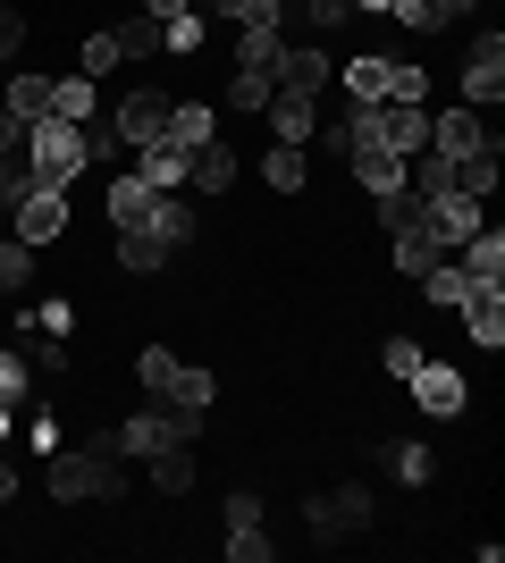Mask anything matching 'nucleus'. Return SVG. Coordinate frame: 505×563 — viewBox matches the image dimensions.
<instances>
[{
	"instance_id": "f257e3e1",
	"label": "nucleus",
	"mask_w": 505,
	"mask_h": 563,
	"mask_svg": "<svg viewBox=\"0 0 505 563\" xmlns=\"http://www.w3.org/2000/svg\"><path fill=\"white\" fill-rule=\"evenodd\" d=\"M25 168H34V186L68 194L76 177H85V126H68V118H34V126H25Z\"/></svg>"
},
{
	"instance_id": "f03ea898",
	"label": "nucleus",
	"mask_w": 505,
	"mask_h": 563,
	"mask_svg": "<svg viewBox=\"0 0 505 563\" xmlns=\"http://www.w3.org/2000/svg\"><path fill=\"white\" fill-rule=\"evenodd\" d=\"M161 126H168V93H161V85H135V93H119V110H110V135H119L127 152L161 143Z\"/></svg>"
},
{
	"instance_id": "7ed1b4c3",
	"label": "nucleus",
	"mask_w": 505,
	"mask_h": 563,
	"mask_svg": "<svg viewBox=\"0 0 505 563\" xmlns=\"http://www.w3.org/2000/svg\"><path fill=\"white\" fill-rule=\"evenodd\" d=\"M270 85H278V93H329L337 85V59L320 43H295V51H278V59H270Z\"/></svg>"
},
{
	"instance_id": "20e7f679",
	"label": "nucleus",
	"mask_w": 505,
	"mask_h": 563,
	"mask_svg": "<svg viewBox=\"0 0 505 563\" xmlns=\"http://www.w3.org/2000/svg\"><path fill=\"white\" fill-rule=\"evenodd\" d=\"M497 93H505V34L488 25L463 59V110H497Z\"/></svg>"
},
{
	"instance_id": "39448f33",
	"label": "nucleus",
	"mask_w": 505,
	"mask_h": 563,
	"mask_svg": "<svg viewBox=\"0 0 505 563\" xmlns=\"http://www.w3.org/2000/svg\"><path fill=\"white\" fill-rule=\"evenodd\" d=\"M59 235H68V194L59 186H25L18 194V244L43 253V244H59Z\"/></svg>"
},
{
	"instance_id": "423d86ee",
	"label": "nucleus",
	"mask_w": 505,
	"mask_h": 563,
	"mask_svg": "<svg viewBox=\"0 0 505 563\" xmlns=\"http://www.w3.org/2000/svg\"><path fill=\"white\" fill-rule=\"evenodd\" d=\"M362 521H371V488H354V479H345V488L337 496H312V505H304V530H312V539H345V530H362Z\"/></svg>"
},
{
	"instance_id": "0eeeda50",
	"label": "nucleus",
	"mask_w": 505,
	"mask_h": 563,
	"mask_svg": "<svg viewBox=\"0 0 505 563\" xmlns=\"http://www.w3.org/2000/svg\"><path fill=\"white\" fill-rule=\"evenodd\" d=\"M405 387H413V404H421L430 421H455L463 404H472V387H463V371H447V362H421V371H413Z\"/></svg>"
},
{
	"instance_id": "6e6552de",
	"label": "nucleus",
	"mask_w": 505,
	"mask_h": 563,
	"mask_svg": "<svg viewBox=\"0 0 505 563\" xmlns=\"http://www.w3.org/2000/svg\"><path fill=\"white\" fill-rule=\"evenodd\" d=\"M110 438H119V463H152L161 446H186V429H177V412H135V421H119Z\"/></svg>"
},
{
	"instance_id": "1a4fd4ad",
	"label": "nucleus",
	"mask_w": 505,
	"mask_h": 563,
	"mask_svg": "<svg viewBox=\"0 0 505 563\" xmlns=\"http://www.w3.org/2000/svg\"><path fill=\"white\" fill-rule=\"evenodd\" d=\"M211 396H219V378H211V371H186V362H177V378H168L152 404H161V412H177V429L194 438V429H202V412H211Z\"/></svg>"
},
{
	"instance_id": "9d476101",
	"label": "nucleus",
	"mask_w": 505,
	"mask_h": 563,
	"mask_svg": "<svg viewBox=\"0 0 505 563\" xmlns=\"http://www.w3.org/2000/svg\"><path fill=\"white\" fill-rule=\"evenodd\" d=\"M430 152H447V161H472V152H497V135H488L481 110H447L430 118Z\"/></svg>"
},
{
	"instance_id": "9b49d317",
	"label": "nucleus",
	"mask_w": 505,
	"mask_h": 563,
	"mask_svg": "<svg viewBox=\"0 0 505 563\" xmlns=\"http://www.w3.org/2000/svg\"><path fill=\"white\" fill-rule=\"evenodd\" d=\"M287 51V18L278 9H253V18H237V68H262L270 76V59Z\"/></svg>"
},
{
	"instance_id": "f8f14e48",
	"label": "nucleus",
	"mask_w": 505,
	"mask_h": 563,
	"mask_svg": "<svg viewBox=\"0 0 505 563\" xmlns=\"http://www.w3.org/2000/svg\"><path fill=\"white\" fill-rule=\"evenodd\" d=\"M463 336H472V345L481 353H497L505 345V286H463Z\"/></svg>"
},
{
	"instance_id": "ddd939ff",
	"label": "nucleus",
	"mask_w": 505,
	"mask_h": 563,
	"mask_svg": "<svg viewBox=\"0 0 505 563\" xmlns=\"http://www.w3.org/2000/svg\"><path fill=\"white\" fill-rule=\"evenodd\" d=\"M481 219H488V211L472 202V194H438V202H421V228L438 235V253H455V244L481 228Z\"/></svg>"
},
{
	"instance_id": "4468645a",
	"label": "nucleus",
	"mask_w": 505,
	"mask_h": 563,
	"mask_svg": "<svg viewBox=\"0 0 505 563\" xmlns=\"http://www.w3.org/2000/svg\"><path fill=\"white\" fill-rule=\"evenodd\" d=\"M455 269H463L472 286H505V235L488 228V219H481V228H472V235L455 244Z\"/></svg>"
},
{
	"instance_id": "2eb2a0df",
	"label": "nucleus",
	"mask_w": 505,
	"mask_h": 563,
	"mask_svg": "<svg viewBox=\"0 0 505 563\" xmlns=\"http://www.w3.org/2000/svg\"><path fill=\"white\" fill-rule=\"evenodd\" d=\"M262 110H270V135H278V143H312V135H320L312 93H278V85H270V101H262Z\"/></svg>"
},
{
	"instance_id": "dca6fc26",
	"label": "nucleus",
	"mask_w": 505,
	"mask_h": 563,
	"mask_svg": "<svg viewBox=\"0 0 505 563\" xmlns=\"http://www.w3.org/2000/svg\"><path fill=\"white\" fill-rule=\"evenodd\" d=\"M345 161H354V186L362 194H396V186H405V152H387V143H354Z\"/></svg>"
},
{
	"instance_id": "f3484780",
	"label": "nucleus",
	"mask_w": 505,
	"mask_h": 563,
	"mask_svg": "<svg viewBox=\"0 0 505 563\" xmlns=\"http://www.w3.org/2000/svg\"><path fill=\"white\" fill-rule=\"evenodd\" d=\"M211 135H219V118L202 110V101H168V126H161L168 152H186V161H194V152H202Z\"/></svg>"
},
{
	"instance_id": "a211bd4d",
	"label": "nucleus",
	"mask_w": 505,
	"mask_h": 563,
	"mask_svg": "<svg viewBox=\"0 0 505 563\" xmlns=\"http://www.w3.org/2000/svg\"><path fill=\"white\" fill-rule=\"evenodd\" d=\"M186 186L194 194H202V202H219V194H228V186H237V161H228V143H202V152H194V161H186Z\"/></svg>"
},
{
	"instance_id": "6ab92c4d",
	"label": "nucleus",
	"mask_w": 505,
	"mask_h": 563,
	"mask_svg": "<svg viewBox=\"0 0 505 563\" xmlns=\"http://www.w3.org/2000/svg\"><path fill=\"white\" fill-rule=\"evenodd\" d=\"M0 110L9 118H51V76H34V68H9V85H0Z\"/></svg>"
},
{
	"instance_id": "aec40b11",
	"label": "nucleus",
	"mask_w": 505,
	"mask_h": 563,
	"mask_svg": "<svg viewBox=\"0 0 505 563\" xmlns=\"http://www.w3.org/2000/svg\"><path fill=\"white\" fill-rule=\"evenodd\" d=\"M101 202H110V228H152V202H161V194H152L144 177L127 168V177H119L110 194H101Z\"/></svg>"
},
{
	"instance_id": "412c9836",
	"label": "nucleus",
	"mask_w": 505,
	"mask_h": 563,
	"mask_svg": "<svg viewBox=\"0 0 505 563\" xmlns=\"http://www.w3.org/2000/svg\"><path fill=\"white\" fill-rule=\"evenodd\" d=\"M135 177H144L152 194H186V152H168V143H144V152H135Z\"/></svg>"
},
{
	"instance_id": "4be33fe9",
	"label": "nucleus",
	"mask_w": 505,
	"mask_h": 563,
	"mask_svg": "<svg viewBox=\"0 0 505 563\" xmlns=\"http://www.w3.org/2000/svg\"><path fill=\"white\" fill-rule=\"evenodd\" d=\"M110 43H119V59H161V51H168V25L135 9L127 25H110Z\"/></svg>"
},
{
	"instance_id": "5701e85b",
	"label": "nucleus",
	"mask_w": 505,
	"mask_h": 563,
	"mask_svg": "<svg viewBox=\"0 0 505 563\" xmlns=\"http://www.w3.org/2000/svg\"><path fill=\"white\" fill-rule=\"evenodd\" d=\"M119 269L127 278H152V269H168V244L152 228H119Z\"/></svg>"
},
{
	"instance_id": "b1692460",
	"label": "nucleus",
	"mask_w": 505,
	"mask_h": 563,
	"mask_svg": "<svg viewBox=\"0 0 505 563\" xmlns=\"http://www.w3.org/2000/svg\"><path fill=\"white\" fill-rule=\"evenodd\" d=\"M438 261H447V253H438V235L421 228V219L396 228V269H405V278H421V269H438Z\"/></svg>"
},
{
	"instance_id": "393cba45",
	"label": "nucleus",
	"mask_w": 505,
	"mask_h": 563,
	"mask_svg": "<svg viewBox=\"0 0 505 563\" xmlns=\"http://www.w3.org/2000/svg\"><path fill=\"white\" fill-rule=\"evenodd\" d=\"M337 85H345V101H387V59L362 51L354 68H337Z\"/></svg>"
},
{
	"instance_id": "a878e982",
	"label": "nucleus",
	"mask_w": 505,
	"mask_h": 563,
	"mask_svg": "<svg viewBox=\"0 0 505 563\" xmlns=\"http://www.w3.org/2000/svg\"><path fill=\"white\" fill-rule=\"evenodd\" d=\"M152 235H161L168 253H186V244H194V202H177V194H161V202H152Z\"/></svg>"
},
{
	"instance_id": "bb28decb",
	"label": "nucleus",
	"mask_w": 505,
	"mask_h": 563,
	"mask_svg": "<svg viewBox=\"0 0 505 563\" xmlns=\"http://www.w3.org/2000/svg\"><path fill=\"white\" fill-rule=\"evenodd\" d=\"M51 118H68V126H94V76H68V85H51Z\"/></svg>"
},
{
	"instance_id": "cd10ccee",
	"label": "nucleus",
	"mask_w": 505,
	"mask_h": 563,
	"mask_svg": "<svg viewBox=\"0 0 505 563\" xmlns=\"http://www.w3.org/2000/svg\"><path fill=\"white\" fill-rule=\"evenodd\" d=\"M152 488H161V496H186L194 488V454L186 446H161V454H152Z\"/></svg>"
},
{
	"instance_id": "c85d7f7f",
	"label": "nucleus",
	"mask_w": 505,
	"mask_h": 563,
	"mask_svg": "<svg viewBox=\"0 0 505 563\" xmlns=\"http://www.w3.org/2000/svg\"><path fill=\"white\" fill-rule=\"evenodd\" d=\"M25 278H34V244L0 235V303H9V295H25Z\"/></svg>"
},
{
	"instance_id": "c756f323",
	"label": "nucleus",
	"mask_w": 505,
	"mask_h": 563,
	"mask_svg": "<svg viewBox=\"0 0 505 563\" xmlns=\"http://www.w3.org/2000/svg\"><path fill=\"white\" fill-rule=\"evenodd\" d=\"M262 177H270V194H295V186H304V143H270Z\"/></svg>"
},
{
	"instance_id": "7c9ffc66",
	"label": "nucleus",
	"mask_w": 505,
	"mask_h": 563,
	"mask_svg": "<svg viewBox=\"0 0 505 563\" xmlns=\"http://www.w3.org/2000/svg\"><path fill=\"white\" fill-rule=\"evenodd\" d=\"M455 194L488 202V194H497V152H472V161H455Z\"/></svg>"
},
{
	"instance_id": "2f4dec72",
	"label": "nucleus",
	"mask_w": 505,
	"mask_h": 563,
	"mask_svg": "<svg viewBox=\"0 0 505 563\" xmlns=\"http://www.w3.org/2000/svg\"><path fill=\"white\" fill-rule=\"evenodd\" d=\"M135 378H144V396H161L168 378H177V353H168V345H144V353H135Z\"/></svg>"
},
{
	"instance_id": "473e14b6",
	"label": "nucleus",
	"mask_w": 505,
	"mask_h": 563,
	"mask_svg": "<svg viewBox=\"0 0 505 563\" xmlns=\"http://www.w3.org/2000/svg\"><path fill=\"white\" fill-rule=\"evenodd\" d=\"M387 101H430V68H405V59H387Z\"/></svg>"
},
{
	"instance_id": "72a5a7b5",
	"label": "nucleus",
	"mask_w": 505,
	"mask_h": 563,
	"mask_svg": "<svg viewBox=\"0 0 505 563\" xmlns=\"http://www.w3.org/2000/svg\"><path fill=\"white\" fill-rule=\"evenodd\" d=\"M262 101H270V76L262 68H237V76H228V110H262Z\"/></svg>"
},
{
	"instance_id": "f704fd0d",
	"label": "nucleus",
	"mask_w": 505,
	"mask_h": 563,
	"mask_svg": "<svg viewBox=\"0 0 505 563\" xmlns=\"http://www.w3.org/2000/svg\"><path fill=\"white\" fill-rule=\"evenodd\" d=\"M371 202H380L387 235H396V228H413V219H421V194H413V186H396V194H371Z\"/></svg>"
},
{
	"instance_id": "c9c22d12",
	"label": "nucleus",
	"mask_w": 505,
	"mask_h": 563,
	"mask_svg": "<svg viewBox=\"0 0 505 563\" xmlns=\"http://www.w3.org/2000/svg\"><path fill=\"white\" fill-rule=\"evenodd\" d=\"M421 362H430V353L413 345V336H387V353H380V371H387V378H413Z\"/></svg>"
},
{
	"instance_id": "e433bc0d",
	"label": "nucleus",
	"mask_w": 505,
	"mask_h": 563,
	"mask_svg": "<svg viewBox=\"0 0 505 563\" xmlns=\"http://www.w3.org/2000/svg\"><path fill=\"white\" fill-rule=\"evenodd\" d=\"M228 555H237V563H270L278 539H262V521H253V530H228Z\"/></svg>"
},
{
	"instance_id": "4c0bfd02",
	"label": "nucleus",
	"mask_w": 505,
	"mask_h": 563,
	"mask_svg": "<svg viewBox=\"0 0 505 563\" xmlns=\"http://www.w3.org/2000/svg\"><path fill=\"white\" fill-rule=\"evenodd\" d=\"M168 51H177V59L202 51V18H194V9H186V18H168Z\"/></svg>"
},
{
	"instance_id": "58836bf2",
	"label": "nucleus",
	"mask_w": 505,
	"mask_h": 563,
	"mask_svg": "<svg viewBox=\"0 0 505 563\" xmlns=\"http://www.w3.org/2000/svg\"><path fill=\"white\" fill-rule=\"evenodd\" d=\"M430 446H396V479H405V488H421V479H430Z\"/></svg>"
},
{
	"instance_id": "ea45409f",
	"label": "nucleus",
	"mask_w": 505,
	"mask_h": 563,
	"mask_svg": "<svg viewBox=\"0 0 505 563\" xmlns=\"http://www.w3.org/2000/svg\"><path fill=\"white\" fill-rule=\"evenodd\" d=\"M119 68V43H110V34H85V76H110Z\"/></svg>"
},
{
	"instance_id": "a19ab883",
	"label": "nucleus",
	"mask_w": 505,
	"mask_h": 563,
	"mask_svg": "<svg viewBox=\"0 0 505 563\" xmlns=\"http://www.w3.org/2000/svg\"><path fill=\"white\" fill-rule=\"evenodd\" d=\"M18 51H25V18H18V9H0V68H9Z\"/></svg>"
},
{
	"instance_id": "79ce46f5",
	"label": "nucleus",
	"mask_w": 505,
	"mask_h": 563,
	"mask_svg": "<svg viewBox=\"0 0 505 563\" xmlns=\"http://www.w3.org/2000/svg\"><path fill=\"white\" fill-rule=\"evenodd\" d=\"M18 396H25V362L0 345V404H18Z\"/></svg>"
},
{
	"instance_id": "37998d69",
	"label": "nucleus",
	"mask_w": 505,
	"mask_h": 563,
	"mask_svg": "<svg viewBox=\"0 0 505 563\" xmlns=\"http://www.w3.org/2000/svg\"><path fill=\"white\" fill-rule=\"evenodd\" d=\"M253 521H262V496L237 488V496H228V530H253Z\"/></svg>"
},
{
	"instance_id": "c03bdc74",
	"label": "nucleus",
	"mask_w": 505,
	"mask_h": 563,
	"mask_svg": "<svg viewBox=\"0 0 505 563\" xmlns=\"http://www.w3.org/2000/svg\"><path fill=\"white\" fill-rule=\"evenodd\" d=\"M0 161H25V118L0 110Z\"/></svg>"
},
{
	"instance_id": "a18cd8bd",
	"label": "nucleus",
	"mask_w": 505,
	"mask_h": 563,
	"mask_svg": "<svg viewBox=\"0 0 505 563\" xmlns=\"http://www.w3.org/2000/svg\"><path fill=\"white\" fill-rule=\"evenodd\" d=\"M304 18H312V25H345V18H354V0H304Z\"/></svg>"
},
{
	"instance_id": "49530a36",
	"label": "nucleus",
	"mask_w": 505,
	"mask_h": 563,
	"mask_svg": "<svg viewBox=\"0 0 505 563\" xmlns=\"http://www.w3.org/2000/svg\"><path fill=\"white\" fill-rule=\"evenodd\" d=\"M253 9H262V0H202L194 18H228V25H237V18H253Z\"/></svg>"
},
{
	"instance_id": "de8ad7c7",
	"label": "nucleus",
	"mask_w": 505,
	"mask_h": 563,
	"mask_svg": "<svg viewBox=\"0 0 505 563\" xmlns=\"http://www.w3.org/2000/svg\"><path fill=\"white\" fill-rule=\"evenodd\" d=\"M135 9H144V18H161V25H168V18H186L194 0H135Z\"/></svg>"
},
{
	"instance_id": "09e8293b",
	"label": "nucleus",
	"mask_w": 505,
	"mask_h": 563,
	"mask_svg": "<svg viewBox=\"0 0 505 563\" xmlns=\"http://www.w3.org/2000/svg\"><path fill=\"white\" fill-rule=\"evenodd\" d=\"M18 496V463H9V446H0V505Z\"/></svg>"
},
{
	"instance_id": "8fccbe9b",
	"label": "nucleus",
	"mask_w": 505,
	"mask_h": 563,
	"mask_svg": "<svg viewBox=\"0 0 505 563\" xmlns=\"http://www.w3.org/2000/svg\"><path fill=\"white\" fill-rule=\"evenodd\" d=\"M9 429H18V404H0V446H9Z\"/></svg>"
},
{
	"instance_id": "3c124183",
	"label": "nucleus",
	"mask_w": 505,
	"mask_h": 563,
	"mask_svg": "<svg viewBox=\"0 0 505 563\" xmlns=\"http://www.w3.org/2000/svg\"><path fill=\"white\" fill-rule=\"evenodd\" d=\"M262 9H278V18H287V9H295V0H262Z\"/></svg>"
},
{
	"instance_id": "603ef678",
	"label": "nucleus",
	"mask_w": 505,
	"mask_h": 563,
	"mask_svg": "<svg viewBox=\"0 0 505 563\" xmlns=\"http://www.w3.org/2000/svg\"><path fill=\"white\" fill-rule=\"evenodd\" d=\"M127 9H135V0H127Z\"/></svg>"
}]
</instances>
